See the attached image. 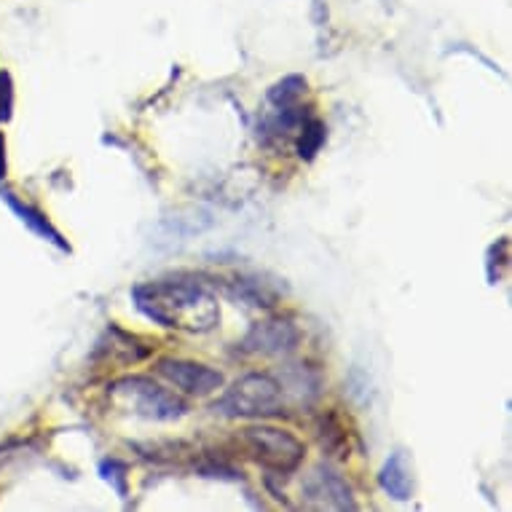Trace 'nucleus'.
Masks as SVG:
<instances>
[{"mask_svg":"<svg viewBox=\"0 0 512 512\" xmlns=\"http://www.w3.org/2000/svg\"><path fill=\"white\" fill-rule=\"evenodd\" d=\"M137 306L164 328L210 330L218 322V303L196 282L169 279L151 282L135 290Z\"/></svg>","mask_w":512,"mask_h":512,"instance_id":"nucleus-1","label":"nucleus"},{"mask_svg":"<svg viewBox=\"0 0 512 512\" xmlns=\"http://www.w3.org/2000/svg\"><path fill=\"white\" fill-rule=\"evenodd\" d=\"M282 387L271 376L250 373L228 389L215 411L226 416H274L282 413Z\"/></svg>","mask_w":512,"mask_h":512,"instance_id":"nucleus-2","label":"nucleus"},{"mask_svg":"<svg viewBox=\"0 0 512 512\" xmlns=\"http://www.w3.org/2000/svg\"><path fill=\"white\" fill-rule=\"evenodd\" d=\"M110 395H113V403L118 408L145 416V419L169 421L185 413V405L175 395L151 384L148 378H124V381L113 384Z\"/></svg>","mask_w":512,"mask_h":512,"instance_id":"nucleus-3","label":"nucleus"},{"mask_svg":"<svg viewBox=\"0 0 512 512\" xmlns=\"http://www.w3.org/2000/svg\"><path fill=\"white\" fill-rule=\"evenodd\" d=\"M239 445L263 467L277 472L295 470L303 459V443L285 429L250 427L239 437Z\"/></svg>","mask_w":512,"mask_h":512,"instance_id":"nucleus-4","label":"nucleus"},{"mask_svg":"<svg viewBox=\"0 0 512 512\" xmlns=\"http://www.w3.org/2000/svg\"><path fill=\"white\" fill-rule=\"evenodd\" d=\"M161 376L169 378L177 389H183L188 395H212L223 387V376L218 370H210L207 365H196V362L185 360H164L159 365Z\"/></svg>","mask_w":512,"mask_h":512,"instance_id":"nucleus-5","label":"nucleus"},{"mask_svg":"<svg viewBox=\"0 0 512 512\" xmlns=\"http://www.w3.org/2000/svg\"><path fill=\"white\" fill-rule=\"evenodd\" d=\"M295 344H298V330L287 322H263V325H255L252 333L247 336L244 346L250 352L258 354H285L293 352Z\"/></svg>","mask_w":512,"mask_h":512,"instance_id":"nucleus-6","label":"nucleus"},{"mask_svg":"<svg viewBox=\"0 0 512 512\" xmlns=\"http://www.w3.org/2000/svg\"><path fill=\"white\" fill-rule=\"evenodd\" d=\"M306 494L309 499H314L317 507H338V510H352V491L346 488V483L338 478L336 472L330 470H314V475L309 478V486H306Z\"/></svg>","mask_w":512,"mask_h":512,"instance_id":"nucleus-7","label":"nucleus"},{"mask_svg":"<svg viewBox=\"0 0 512 512\" xmlns=\"http://www.w3.org/2000/svg\"><path fill=\"white\" fill-rule=\"evenodd\" d=\"M381 486L389 496L395 499H408L411 496V475H408V467H405V459L400 454L392 456L381 472Z\"/></svg>","mask_w":512,"mask_h":512,"instance_id":"nucleus-8","label":"nucleus"},{"mask_svg":"<svg viewBox=\"0 0 512 512\" xmlns=\"http://www.w3.org/2000/svg\"><path fill=\"white\" fill-rule=\"evenodd\" d=\"M6 199H9L11 207L17 210V215H22V220H25L27 226L35 228V231H38V234H41V236H49L51 242L59 244V247H65V242L59 239V234H57V231H54V228L49 226V223H46V218H43V215H38V212H33V210H30V207H25V204H22V202H17V199H14V194H6Z\"/></svg>","mask_w":512,"mask_h":512,"instance_id":"nucleus-9","label":"nucleus"},{"mask_svg":"<svg viewBox=\"0 0 512 512\" xmlns=\"http://www.w3.org/2000/svg\"><path fill=\"white\" fill-rule=\"evenodd\" d=\"M298 81H301V78H287V81H282V84H279L277 89L271 92V100L277 102V105H287V102H293L295 97L301 94V89H303V84L298 86V89H293V86L298 84Z\"/></svg>","mask_w":512,"mask_h":512,"instance_id":"nucleus-10","label":"nucleus"},{"mask_svg":"<svg viewBox=\"0 0 512 512\" xmlns=\"http://www.w3.org/2000/svg\"><path fill=\"white\" fill-rule=\"evenodd\" d=\"M325 140V132H322V124L319 121H314V124L309 126V132H306V143H301V156H306V159H311L314 153H317L319 143Z\"/></svg>","mask_w":512,"mask_h":512,"instance_id":"nucleus-11","label":"nucleus"},{"mask_svg":"<svg viewBox=\"0 0 512 512\" xmlns=\"http://www.w3.org/2000/svg\"><path fill=\"white\" fill-rule=\"evenodd\" d=\"M11 102H14L11 78L9 73H0V121H6L11 116Z\"/></svg>","mask_w":512,"mask_h":512,"instance_id":"nucleus-12","label":"nucleus"},{"mask_svg":"<svg viewBox=\"0 0 512 512\" xmlns=\"http://www.w3.org/2000/svg\"><path fill=\"white\" fill-rule=\"evenodd\" d=\"M6 175V143H3V135H0V177Z\"/></svg>","mask_w":512,"mask_h":512,"instance_id":"nucleus-13","label":"nucleus"}]
</instances>
